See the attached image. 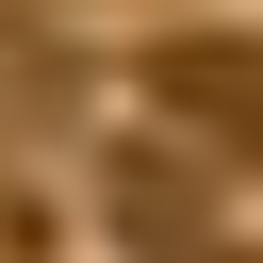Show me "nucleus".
<instances>
[{"mask_svg":"<svg viewBox=\"0 0 263 263\" xmlns=\"http://www.w3.org/2000/svg\"><path fill=\"white\" fill-rule=\"evenodd\" d=\"M132 82H148L164 132H197V148H263V49H230V33H164Z\"/></svg>","mask_w":263,"mask_h":263,"instance_id":"f257e3e1","label":"nucleus"},{"mask_svg":"<svg viewBox=\"0 0 263 263\" xmlns=\"http://www.w3.org/2000/svg\"><path fill=\"white\" fill-rule=\"evenodd\" d=\"M115 247H148V263H214V214H197V181H181L164 148L115 164Z\"/></svg>","mask_w":263,"mask_h":263,"instance_id":"f03ea898","label":"nucleus"}]
</instances>
